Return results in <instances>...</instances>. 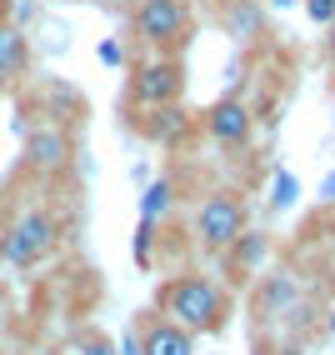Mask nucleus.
I'll list each match as a JSON object with an SVG mask.
<instances>
[{
	"label": "nucleus",
	"instance_id": "obj_1",
	"mask_svg": "<svg viewBox=\"0 0 335 355\" xmlns=\"http://www.w3.org/2000/svg\"><path fill=\"white\" fill-rule=\"evenodd\" d=\"M155 311L200 340V336H221V330L230 325L235 300H230V291L215 275L180 270V275H165L155 286Z\"/></svg>",
	"mask_w": 335,
	"mask_h": 355
},
{
	"label": "nucleus",
	"instance_id": "obj_4",
	"mask_svg": "<svg viewBox=\"0 0 335 355\" xmlns=\"http://www.w3.org/2000/svg\"><path fill=\"white\" fill-rule=\"evenodd\" d=\"M130 31L151 55H180L190 45V31H196L190 0H135Z\"/></svg>",
	"mask_w": 335,
	"mask_h": 355
},
{
	"label": "nucleus",
	"instance_id": "obj_20",
	"mask_svg": "<svg viewBox=\"0 0 335 355\" xmlns=\"http://www.w3.org/2000/svg\"><path fill=\"white\" fill-rule=\"evenodd\" d=\"M275 6H291V0H275Z\"/></svg>",
	"mask_w": 335,
	"mask_h": 355
},
{
	"label": "nucleus",
	"instance_id": "obj_13",
	"mask_svg": "<svg viewBox=\"0 0 335 355\" xmlns=\"http://www.w3.org/2000/svg\"><path fill=\"white\" fill-rule=\"evenodd\" d=\"M225 31L235 40H260L266 35V10H260L255 0H230L225 6Z\"/></svg>",
	"mask_w": 335,
	"mask_h": 355
},
{
	"label": "nucleus",
	"instance_id": "obj_6",
	"mask_svg": "<svg viewBox=\"0 0 335 355\" xmlns=\"http://www.w3.org/2000/svg\"><path fill=\"white\" fill-rule=\"evenodd\" d=\"M20 165L40 180H60L76 171V130L51 125V121H31L26 140H20Z\"/></svg>",
	"mask_w": 335,
	"mask_h": 355
},
{
	"label": "nucleus",
	"instance_id": "obj_9",
	"mask_svg": "<svg viewBox=\"0 0 335 355\" xmlns=\"http://www.w3.org/2000/svg\"><path fill=\"white\" fill-rule=\"evenodd\" d=\"M31 40L20 26H0V90H15V85H26L31 80Z\"/></svg>",
	"mask_w": 335,
	"mask_h": 355
},
{
	"label": "nucleus",
	"instance_id": "obj_10",
	"mask_svg": "<svg viewBox=\"0 0 335 355\" xmlns=\"http://www.w3.org/2000/svg\"><path fill=\"white\" fill-rule=\"evenodd\" d=\"M291 300H295V275H285V270L255 275V291H250V315L255 320H275Z\"/></svg>",
	"mask_w": 335,
	"mask_h": 355
},
{
	"label": "nucleus",
	"instance_id": "obj_19",
	"mask_svg": "<svg viewBox=\"0 0 335 355\" xmlns=\"http://www.w3.org/2000/svg\"><path fill=\"white\" fill-rule=\"evenodd\" d=\"M55 355H70V350H65V345H60V350H55Z\"/></svg>",
	"mask_w": 335,
	"mask_h": 355
},
{
	"label": "nucleus",
	"instance_id": "obj_14",
	"mask_svg": "<svg viewBox=\"0 0 335 355\" xmlns=\"http://www.w3.org/2000/svg\"><path fill=\"white\" fill-rule=\"evenodd\" d=\"M65 350H70V355H115V340L105 336V330L85 325V330H76V336L65 340Z\"/></svg>",
	"mask_w": 335,
	"mask_h": 355
},
{
	"label": "nucleus",
	"instance_id": "obj_5",
	"mask_svg": "<svg viewBox=\"0 0 335 355\" xmlns=\"http://www.w3.org/2000/svg\"><path fill=\"white\" fill-rule=\"evenodd\" d=\"M130 110H165L185 101V60L180 55H146L130 70Z\"/></svg>",
	"mask_w": 335,
	"mask_h": 355
},
{
	"label": "nucleus",
	"instance_id": "obj_7",
	"mask_svg": "<svg viewBox=\"0 0 335 355\" xmlns=\"http://www.w3.org/2000/svg\"><path fill=\"white\" fill-rule=\"evenodd\" d=\"M205 140L210 146H221L230 155H241L250 150V140H255V110L241 101V96H221V101H210L205 105Z\"/></svg>",
	"mask_w": 335,
	"mask_h": 355
},
{
	"label": "nucleus",
	"instance_id": "obj_17",
	"mask_svg": "<svg viewBox=\"0 0 335 355\" xmlns=\"http://www.w3.org/2000/svg\"><path fill=\"white\" fill-rule=\"evenodd\" d=\"M10 10H15V0H0V26H10Z\"/></svg>",
	"mask_w": 335,
	"mask_h": 355
},
{
	"label": "nucleus",
	"instance_id": "obj_3",
	"mask_svg": "<svg viewBox=\"0 0 335 355\" xmlns=\"http://www.w3.org/2000/svg\"><path fill=\"white\" fill-rule=\"evenodd\" d=\"M246 230H250V200H246V191H235V185H215V191H205L196 200V210H190V241L210 260H221Z\"/></svg>",
	"mask_w": 335,
	"mask_h": 355
},
{
	"label": "nucleus",
	"instance_id": "obj_18",
	"mask_svg": "<svg viewBox=\"0 0 335 355\" xmlns=\"http://www.w3.org/2000/svg\"><path fill=\"white\" fill-rule=\"evenodd\" d=\"M330 55H335V20H330Z\"/></svg>",
	"mask_w": 335,
	"mask_h": 355
},
{
	"label": "nucleus",
	"instance_id": "obj_8",
	"mask_svg": "<svg viewBox=\"0 0 335 355\" xmlns=\"http://www.w3.org/2000/svg\"><path fill=\"white\" fill-rule=\"evenodd\" d=\"M135 355H196V336L165 320L160 311L135 320Z\"/></svg>",
	"mask_w": 335,
	"mask_h": 355
},
{
	"label": "nucleus",
	"instance_id": "obj_16",
	"mask_svg": "<svg viewBox=\"0 0 335 355\" xmlns=\"http://www.w3.org/2000/svg\"><path fill=\"white\" fill-rule=\"evenodd\" d=\"M305 10L316 20H335V0H305Z\"/></svg>",
	"mask_w": 335,
	"mask_h": 355
},
{
	"label": "nucleus",
	"instance_id": "obj_15",
	"mask_svg": "<svg viewBox=\"0 0 335 355\" xmlns=\"http://www.w3.org/2000/svg\"><path fill=\"white\" fill-rule=\"evenodd\" d=\"M155 210H160V216H165V210H171V185H155V191H151V200H146V220H155Z\"/></svg>",
	"mask_w": 335,
	"mask_h": 355
},
{
	"label": "nucleus",
	"instance_id": "obj_11",
	"mask_svg": "<svg viewBox=\"0 0 335 355\" xmlns=\"http://www.w3.org/2000/svg\"><path fill=\"white\" fill-rule=\"evenodd\" d=\"M135 130L146 140H160V146H180L185 130H190V115L180 105H165V110H140L135 115Z\"/></svg>",
	"mask_w": 335,
	"mask_h": 355
},
{
	"label": "nucleus",
	"instance_id": "obj_2",
	"mask_svg": "<svg viewBox=\"0 0 335 355\" xmlns=\"http://www.w3.org/2000/svg\"><path fill=\"white\" fill-rule=\"evenodd\" d=\"M60 216L45 200H26L10 210V220L0 225V255H6V266L15 270H40L45 260H51L60 250Z\"/></svg>",
	"mask_w": 335,
	"mask_h": 355
},
{
	"label": "nucleus",
	"instance_id": "obj_12",
	"mask_svg": "<svg viewBox=\"0 0 335 355\" xmlns=\"http://www.w3.org/2000/svg\"><path fill=\"white\" fill-rule=\"evenodd\" d=\"M266 250H270V241H266V230H246L241 241H235L221 260H225V275L241 286V280H255V266L266 260Z\"/></svg>",
	"mask_w": 335,
	"mask_h": 355
}]
</instances>
